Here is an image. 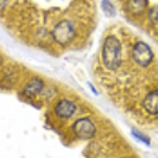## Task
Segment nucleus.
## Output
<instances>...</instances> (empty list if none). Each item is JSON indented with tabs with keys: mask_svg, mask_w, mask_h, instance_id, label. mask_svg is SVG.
I'll use <instances>...</instances> for the list:
<instances>
[{
	"mask_svg": "<svg viewBox=\"0 0 158 158\" xmlns=\"http://www.w3.org/2000/svg\"><path fill=\"white\" fill-rule=\"evenodd\" d=\"M150 18H151L153 22L158 23V7H154V9L151 10V12H150Z\"/></svg>",
	"mask_w": 158,
	"mask_h": 158,
	"instance_id": "11",
	"label": "nucleus"
},
{
	"mask_svg": "<svg viewBox=\"0 0 158 158\" xmlns=\"http://www.w3.org/2000/svg\"><path fill=\"white\" fill-rule=\"evenodd\" d=\"M101 6H102V10H103V12L106 13V16L114 17L116 15L115 7H114L113 3H112L110 0H103L102 3H101Z\"/></svg>",
	"mask_w": 158,
	"mask_h": 158,
	"instance_id": "9",
	"label": "nucleus"
},
{
	"mask_svg": "<svg viewBox=\"0 0 158 158\" xmlns=\"http://www.w3.org/2000/svg\"><path fill=\"white\" fill-rule=\"evenodd\" d=\"M132 56L140 67H148L153 60V52L146 42L139 41L133 47Z\"/></svg>",
	"mask_w": 158,
	"mask_h": 158,
	"instance_id": "4",
	"label": "nucleus"
},
{
	"mask_svg": "<svg viewBox=\"0 0 158 158\" xmlns=\"http://www.w3.org/2000/svg\"><path fill=\"white\" fill-rule=\"evenodd\" d=\"M73 132L78 138L82 140L91 139L96 134V127L90 118H79L73 124Z\"/></svg>",
	"mask_w": 158,
	"mask_h": 158,
	"instance_id": "3",
	"label": "nucleus"
},
{
	"mask_svg": "<svg viewBox=\"0 0 158 158\" xmlns=\"http://www.w3.org/2000/svg\"><path fill=\"white\" fill-rule=\"evenodd\" d=\"M147 6V0H128L127 2V9H128L129 13L131 15H135V16L142 14L146 11Z\"/></svg>",
	"mask_w": 158,
	"mask_h": 158,
	"instance_id": "8",
	"label": "nucleus"
},
{
	"mask_svg": "<svg viewBox=\"0 0 158 158\" xmlns=\"http://www.w3.org/2000/svg\"><path fill=\"white\" fill-rule=\"evenodd\" d=\"M121 43L118 39L110 35L106 38L102 47V61L109 70H116L121 64Z\"/></svg>",
	"mask_w": 158,
	"mask_h": 158,
	"instance_id": "1",
	"label": "nucleus"
},
{
	"mask_svg": "<svg viewBox=\"0 0 158 158\" xmlns=\"http://www.w3.org/2000/svg\"><path fill=\"white\" fill-rule=\"evenodd\" d=\"M53 38L57 43L64 45L70 43L75 36V30L73 24L68 20H62L55 27L53 31Z\"/></svg>",
	"mask_w": 158,
	"mask_h": 158,
	"instance_id": "2",
	"label": "nucleus"
},
{
	"mask_svg": "<svg viewBox=\"0 0 158 158\" xmlns=\"http://www.w3.org/2000/svg\"><path fill=\"white\" fill-rule=\"evenodd\" d=\"M143 108L150 115H158V91H153L146 96Z\"/></svg>",
	"mask_w": 158,
	"mask_h": 158,
	"instance_id": "6",
	"label": "nucleus"
},
{
	"mask_svg": "<svg viewBox=\"0 0 158 158\" xmlns=\"http://www.w3.org/2000/svg\"><path fill=\"white\" fill-rule=\"evenodd\" d=\"M43 86H44V85H43L42 80H40L38 78H34L25 85V88L23 89V94L27 97L33 98L35 96H37L39 93H41Z\"/></svg>",
	"mask_w": 158,
	"mask_h": 158,
	"instance_id": "7",
	"label": "nucleus"
},
{
	"mask_svg": "<svg viewBox=\"0 0 158 158\" xmlns=\"http://www.w3.org/2000/svg\"><path fill=\"white\" fill-rule=\"evenodd\" d=\"M76 111V106L68 99H62L55 106V114L59 118H70Z\"/></svg>",
	"mask_w": 158,
	"mask_h": 158,
	"instance_id": "5",
	"label": "nucleus"
},
{
	"mask_svg": "<svg viewBox=\"0 0 158 158\" xmlns=\"http://www.w3.org/2000/svg\"><path fill=\"white\" fill-rule=\"evenodd\" d=\"M132 134H133L137 139H139L140 141L144 142L146 144H150V139H149V138H147V137H144L142 134H139L138 132H136L135 130H133V131H132Z\"/></svg>",
	"mask_w": 158,
	"mask_h": 158,
	"instance_id": "10",
	"label": "nucleus"
}]
</instances>
